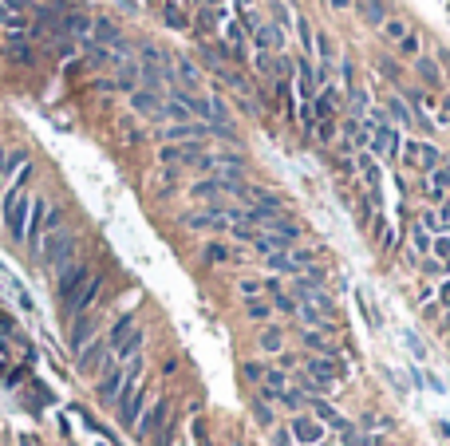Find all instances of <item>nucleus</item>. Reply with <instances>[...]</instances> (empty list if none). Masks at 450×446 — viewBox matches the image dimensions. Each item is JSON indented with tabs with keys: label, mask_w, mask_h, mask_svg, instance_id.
I'll list each match as a JSON object with an SVG mask.
<instances>
[{
	"label": "nucleus",
	"mask_w": 450,
	"mask_h": 446,
	"mask_svg": "<svg viewBox=\"0 0 450 446\" xmlns=\"http://www.w3.org/2000/svg\"><path fill=\"white\" fill-rule=\"evenodd\" d=\"M71 257H76V233H60V229L44 233V245H40L44 265L56 269V273H63V269L71 265Z\"/></svg>",
	"instance_id": "obj_1"
},
{
	"label": "nucleus",
	"mask_w": 450,
	"mask_h": 446,
	"mask_svg": "<svg viewBox=\"0 0 450 446\" xmlns=\"http://www.w3.org/2000/svg\"><path fill=\"white\" fill-rule=\"evenodd\" d=\"M143 407H146V387L138 383V379H127V387H123V395H119V403H115V419H119V427L135 430Z\"/></svg>",
	"instance_id": "obj_2"
},
{
	"label": "nucleus",
	"mask_w": 450,
	"mask_h": 446,
	"mask_svg": "<svg viewBox=\"0 0 450 446\" xmlns=\"http://www.w3.org/2000/svg\"><path fill=\"white\" fill-rule=\"evenodd\" d=\"M162 162L166 166H198V170H210L213 158L205 155L198 142H166L162 146Z\"/></svg>",
	"instance_id": "obj_3"
},
{
	"label": "nucleus",
	"mask_w": 450,
	"mask_h": 446,
	"mask_svg": "<svg viewBox=\"0 0 450 446\" xmlns=\"http://www.w3.org/2000/svg\"><path fill=\"white\" fill-rule=\"evenodd\" d=\"M111 343L107 340H91L83 352L76 356V371L79 375H103V368H111Z\"/></svg>",
	"instance_id": "obj_4"
},
{
	"label": "nucleus",
	"mask_w": 450,
	"mask_h": 446,
	"mask_svg": "<svg viewBox=\"0 0 450 446\" xmlns=\"http://www.w3.org/2000/svg\"><path fill=\"white\" fill-rule=\"evenodd\" d=\"M87 276H91V269H87L83 261H71L63 273H56V296H60L63 304H71V301H76V292L83 289Z\"/></svg>",
	"instance_id": "obj_5"
},
{
	"label": "nucleus",
	"mask_w": 450,
	"mask_h": 446,
	"mask_svg": "<svg viewBox=\"0 0 450 446\" xmlns=\"http://www.w3.org/2000/svg\"><path fill=\"white\" fill-rule=\"evenodd\" d=\"M166 415H170V403H166V399H158L154 407H146V411L138 415L135 435H138V438H154L162 427H166Z\"/></svg>",
	"instance_id": "obj_6"
},
{
	"label": "nucleus",
	"mask_w": 450,
	"mask_h": 446,
	"mask_svg": "<svg viewBox=\"0 0 450 446\" xmlns=\"http://www.w3.org/2000/svg\"><path fill=\"white\" fill-rule=\"evenodd\" d=\"M123 387H127V371L119 368V363H111V368H103V375H99V399L103 403H119V395H123Z\"/></svg>",
	"instance_id": "obj_7"
},
{
	"label": "nucleus",
	"mask_w": 450,
	"mask_h": 446,
	"mask_svg": "<svg viewBox=\"0 0 450 446\" xmlns=\"http://www.w3.org/2000/svg\"><path fill=\"white\" fill-rule=\"evenodd\" d=\"M95 332H99V320H95V312H83V316L71 320V336H68V340H71V352H76V356L83 352L87 343L95 340Z\"/></svg>",
	"instance_id": "obj_8"
},
{
	"label": "nucleus",
	"mask_w": 450,
	"mask_h": 446,
	"mask_svg": "<svg viewBox=\"0 0 450 446\" xmlns=\"http://www.w3.org/2000/svg\"><path fill=\"white\" fill-rule=\"evenodd\" d=\"M210 135H213V123H170L162 138H170V142H202Z\"/></svg>",
	"instance_id": "obj_9"
},
{
	"label": "nucleus",
	"mask_w": 450,
	"mask_h": 446,
	"mask_svg": "<svg viewBox=\"0 0 450 446\" xmlns=\"http://www.w3.org/2000/svg\"><path fill=\"white\" fill-rule=\"evenodd\" d=\"M99 289H103V276H87L83 289L76 292V301L63 304V308H68V316L76 320V316H83V312H91V304H95V296H99Z\"/></svg>",
	"instance_id": "obj_10"
},
{
	"label": "nucleus",
	"mask_w": 450,
	"mask_h": 446,
	"mask_svg": "<svg viewBox=\"0 0 450 446\" xmlns=\"http://www.w3.org/2000/svg\"><path fill=\"white\" fill-rule=\"evenodd\" d=\"M292 438H297L300 446L324 442V422H316L312 415H297V419H292Z\"/></svg>",
	"instance_id": "obj_11"
},
{
	"label": "nucleus",
	"mask_w": 450,
	"mask_h": 446,
	"mask_svg": "<svg viewBox=\"0 0 450 446\" xmlns=\"http://www.w3.org/2000/svg\"><path fill=\"white\" fill-rule=\"evenodd\" d=\"M253 43L261 48V52H277V48H285V32H280V28H272V24H257Z\"/></svg>",
	"instance_id": "obj_12"
},
{
	"label": "nucleus",
	"mask_w": 450,
	"mask_h": 446,
	"mask_svg": "<svg viewBox=\"0 0 450 446\" xmlns=\"http://www.w3.org/2000/svg\"><path fill=\"white\" fill-rule=\"evenodd\" d=\"M131 103H135V111L138 115H154V119H162V99H158V91H135L131 95Z\"/></svg>",
	"instance_id": "obj_13"
},
{
	"label": "nucleus",
	"mask_w": 450,
	"mask_h": 446,
	"mask_svg": "<svg viewBox=\"0 0 450 446\" xmlns=\"http://www.w3.org/2000/svg\"><path fill=\"white\" fill-rule=\"evenodd\" d=\"M60 28H63V32H68V36H83V40L91 43V20H87L83 12H68Z\"/></svg>",
	"instance_id": "obj_14"
},
{
	"label": "nucleus",
	"mask_w": 450,
	"mask_h": 446,
	"mask_svg": "<svg viewBox=\"0 0 450 446\" xmlns=\"http://www.w3.org/2000/svg\"><path fill=\"white\" fill-rule=\"evenodd\" d=\"M312 419L316 422H328V427H336V430H344V435H348V419H344V415H336V411H332V407L328 403H312Z\"/></svg>",
	"instance_id": "obj_15"
},
{
	"label": "nucleus",
	"mask_w": 450,
	"mask_h": 446,
	"mask_svg": "<svg viewBox=\"0 0 450 446\" xmlns=\"http://www.w3.org/2000/svg\"><path fill=\"white\" fill-rule=\"evenodd\" d=\"M143 340H146V336H143V328H135V332H131L127 340H123L111 356H115V360H135V356H138V348H143Z\"/></svg>",
	"instance_id": "obj_16"
},
{
	"label": "nucleus",
	"mask_w": 450,
	"mask_h": 446,
	"mask_svg": "<svg viewBox=\"0 0 450 446\" xmlns=\"http://www.w3.org/2000/svg\"><path fill=\"white\" fill-rule=\"evenodd\" d=\"M135 316H119V320H115V328H111V332H107V343H111V352H115V348H119V343L123 340H127V336L131 332H135Z\"/></svg>",
	"instance_id": "obj_17"
},
{
	"label": "nucleus",
	"mask_w": 450,
	"mask_h": 446,
	"mask_svg": "<svg viewBox=\"0 0 450 446\" xmlns=\"http://www.w3.org/2000/svg\"><path fill=\"white\" fill-rule=\"evenodd\" d=\"M375 150H379V155H395V150H399V130L395 127H379L375 130Z\"/></svg>",
	"instance_id": "obj_18"
},
{
	"label": "nucleus",
	"mask_w": 450,
	"mask_h": 446,
	"mask_svg": "<svg viewBox=\"0 0 450 446\" xmlns=\"http://www.w3.org/2000/svg\"><path fill=\"white\" fill-rule=\"evenodd\" d=\"M253 245H257V253H265V257H269V253H285L289 249V241L277 237V233H257Z\"/></svg>",
	"instance_id": "obj_19"
},
{
	"label": "nucleus",
	"mask_w": 450,
	"mask_h": 446,
	"mask_svg": "<svg viewBox=\"0 0 450 446\" xmlns=\"http://www.w3.org/2000/svg\"><path fill=\"white\" fill-rule=\"evenodd\" d=\"M415 71L423 76V83H426V87H439V83H442V71H439V63H434L431 56H419Z\"/></svg>",
	"instance_id": "obj_20"
},
{
	"label": "nucleus",
	"mask_w": 450,
	"mask_h": 446,
	"mask_svg": "<svg viewBox=\"0 0 450 446\" xmlns=\"http://www.w3.org/2000/svg\"><path fill=\"white\" fill-rule=\"evenodd\" d=\"M359 12H364L367 24H387V4H383V0H364Z\"/></svg>",
	"instance_id": "obj_21"
},
{
	"label": "nucleus",
	"mask_w": 450,
	"mask_h": 446,
	"mask_svg": "<svg viewBox=\"0 0 450 446\" xmlns=\"http://www.w3.org/2000/svg\"><path fill=\"white\" fill-rule=\"evenodd\" d=\"M308 375H312L320 387H332V375H336V371H332L328 360H308Z\"/></svg>",
	"instance_id": "obj_22"
},
{
	"label": "nucleus",
	"mask_w": 450,
	"mask_h": 446,
	"mask_svg": "<svg viewBox=\"0 0 450 446\" xmlns=\"http://www.w3.org/2000/svg\"><path fill=\"white\" fill-rule=\"evenodd\" d=\"M415 162L423 166V170H434V166H439V150H434V146H415Z\"/></svg>",
	"instance_id": "obj_23"
},
{
	"label": "nucleus",
	"mask_w": 450,
	"mask_h": 446,
	"mask_svg": "<svg viewBox=\"0 0 450 446\" xmlns=\"http://www.w3.org/2000/svg\"><path fill=\"white\" fill-rule=\"evenodd\" d=\"M312 48H316V52H320L324 68H328V63H332V60H336V43H332V40H328V36H316V40H312Z\"/></svg>",
	"instance_id": "obj_24"
},
{
	"label": "nucleus",
	"mask_w": 450,
	"mask_h": 446,
	"mask_svg": "<svg viewBox=\"0 0 450 446\" xmlns=\"http://www.w3.org/2000/svg\"><path fill=\"white\" fill-rule=\"evenodd\" d=\"M174 71H178V79H182V83H190V87L202 79V76H198V68H194L190 60H174Z\"/></svg>",
	"instance_id": "obj_25"
},
{
	"label": "nucleus",
	"mask_w": 450,
	"mask_h": 446,
	"mask_svg": "<svg viewBox=\"0 0 450 446\" xmlns=\"http://www.w3.org/2000/svg\"><path fill=\"white\" fill-rule=\"evenodd\" d=\"M332 111H336V91H320V95H316V115L328 119Z\"/></svg>",
	"instance_id": "obj_26"
},
{
	"label": "nucleus",
	"mask_w": 450,
	"mask_h": 446,
	"mask_svg": "<svg viewBox=\"0 0 450 446\" xmlns=\"http://www.w3.org/2000/svg\"><path fill=\"white\" fill-rule=\"evenodd\" d=\"M202 261H205V265H221V261H230V249H225V245H205Z\"/></svg>",
	"instance_id": "obj_27"
},
{
	"label": "nucleus",
	"mask_w": 450,
	"mask_h": 446,
	"mask_svg": "<svg viewBox=\"0 0 450 446\" xmlns=\"http://www.w3.org/2000/svg\"><path fill=\"white\" fill-rule=\"evenodd\" d=\"M280 343H285L280 328H265V332H261V348H265V352H280Z\"/></svg>",
	"instance_id": "obj_28"
},
{
	"label": "nucleus",
	"mask_w": 450,
	"mask_h": 446,
	"mask_svg": "<svg viewBox=\"0 0 450 446\" xmlns=\"http://www.w3.org/2000/svg\"><path fill=\"white\" fill-rule=\"evenodd\" d=\"M269 269H277V273H297L289 253H269Z\"/></svg>",
	"instance_id": "obj_29"
},
{
	"label": "nucleus",
	"mask_w": 450,
	"mask_h": 446,
	"mask_svg": "<svg viewBox=\"0 0 450 446\" xmlns=\"http://www.w3.org/2000/svg\"><path fill=\"white\" fill-rule=\"evenodd\" d=\"M297 32H300V43H305V52H316V48H312L316 36H312V28H308V20H305V16H297Z\"/></svg>",
	"instance_id": "obj_30"
},
{
	"label": "nucleus",
	"mask_w": 450,
	"mask_h": 446,
	"mask_svg": "<svg viewBox=\"0 0 450 446\" xmlns=\"http://www.w3.org/2000/svg\"><path fill=\"white\" fill-rule=\"evenodd\" d=\"M383 36H387V40H403V36H407V24H403V20H387V24H383Z\"/></svg>",
	"instance_id": "obj_31"
},
{
	"label": "nucleus",
	"mask_w": 450,
	"mask_h": 446,
	"mask_svg": "<svg viewBox=\"0 0 450 446\" xmlns=\"http://www.w3.org/2000/svg\"><path fill=\"white\" fill-rule=\"evenodd\" d=\"M245 312H249V320H269V304L265 301H245Z\"/></svg>",
	"instance_id": "obj_32"
},
{
	"label": "nucleus",
	"mask_w": 450,
	"mask_h": 446,
	"mask_svg": "<svg viewBox=\"0 0 450 446\" xmlns=\"http://www.w3.org/2000/svg\"><path fill=\"white\" fill-rule=\"evenodd\" d=\"M9 56H12V60H16V63H32V48H24V43H9Z\"/></svg>",
	"instance_id": "obj_33"
},
{
	"label": "nucleus",
	"mask_w": 450,
	"mask_h": 446,
	"mask_svg": "<svg viewBox=\"0 0 450 446\" xmlns=\"http://www.w3.org/2000/svg\"><path fill=\"white\" fill-rule=\"evenodd\" d=\"M305 343L312 348V352H328V340H324L320 332H305Z\"/></svg>",
	"instance_id": "obj_34"
},
{
	"label": "nucleus",
	"mask_w": 450,
	"mask_h": 446,
	"mask_svg": "<svg viewBox=\"0 0 450 446\" xmlns=\"http://www.w3.org/2000/svg\"><path fill=\"white\" fill-rule=\"evenodd\" d=\"M442 186H450V162L434 170V194H442Z\"/></svg>",
	"instance_id": "obj_35"
},
{
	"label": "nucleus",
	"mask_w": 450,
	"mask_h": 446,
	"mask_svg": "<svg viewBox=\"0 0 450 446\" xmlns=\"http://www.w3.org/2000/svg\"><path fill=\"white\" fill-rule=\"evenodd\" d=\"M269 289H272V296H277V308H280V312H297V304H292L285 292H277V284H269Z\"/></svg>",
	"instance_id": "obj_36"
},
{
	"label": "nucleus",
	"mask_w": 450,
	"mask_h": 446,
	"mask_svg": "<svg viewBox=\"0 0 450 446\" xmlns=\"http://www.w3.org/2000/svg\"><path fill=\"white\" fill-rule=\"evenodd\" d=\"M344 446H372V438L359 435V430H348V435H344Z\"/></svg>",
	"instance_id": "obj_37"
},
{
	"label": "nucleus",
	"mask_w": 450,
	"mask_h": 446,
	"mask_svg": "<svg viewBox=\"0 0 450 446\" xmlns=\"http://www.w3.org/2000/svg\"><path fill=\"white\" fill-rule=\"evenodd\" d=\"M391 115H395V119H399V123H411V115H407V107H403V99H391Z\"/></svg>",
	"instance_id": "obj_38"
},
{
	"label": "nucleus",
	"mask_w": 450,
	"mask_h": 446,
	"mask_svg": "<svg viewBox=\"0 0 450 446\" xmlns=\"http://www.w3.org/2000/svg\"><path fill=\"white\" fill-rule=\"evenodd\" d=\"M253 415H257V422H261V427H272V411H269L265 403H257V407H253Z\"/></svg>",
	"instance_id": "obj_39"
},
{
	"label": "nucleus",
	"mask_w": 450,
	"mask_h": 446,
	"mask_svg": "<svg viewBox=\"0 0 450 446\" xmlns=\"http://www.w3.org/2000/svg\"><path fill=\"white\" fill-rule=\"evenodd\" d=\"M415 249H419V253H426V249H431V237L423 233V225H415Z\"/></svg>",
	"instance_id": "obj_40"
},
{
	"label": "nucleus",
	"mask_w": 450,
	"mask_h": 446,
	"mask_svg": "<svg viewBox=\"0 0 450 446\" xmlns=\"http://www.w3.org/2000/svg\"><path fill=\"white\" fill-rule=\"evenodd\" d=\"M257 292H261L257 281H241V296H245V301H257Z\"/></svg>",
	"instance_id": "obj_41"
},
{
	"label": "nucleus",
	"mask_w": 450,
	"mask_h": 446,
	"mask_svg": "<svg viewBox=\"0 0 450 446\" xmlns=\"http://www.w3.org/2000/svg\"><path fill=\"white\" fill-rule=\"evenodd\" d=\"M272 12H277V24H289V4H285V0H277V4H272Z\"/></svg>",
	"instance_id": "obj_42"
},
{
	"label": "nucleus",
	"mask_w": 450,
	"mask_h": 446,
	"mask_svg": "<svg viewBox=\"0 0 450 446\" xmlns=\"http://www.w3.org/2000/svg\"><path fill=\"white\" fill-rule=\"evenodd\" d=\"M399 48H403V52H411V56H415V52H419V36H411V32H407V36L399 40Z\"/></svg>",
	"instance_id": "obj_43"
},
{
	"label": "nucleus",
	"mask_w": 450,
	"mask_h": 446,
	"mask_svg": "<svg viewBox=\"0 0 450 446\" xmlns=\"http://www.w3.org/2000/svg\"><path fill=\"white\" fill-rule=\"evenodd\" d=\"M245 379H265V368L261 363H245Z\"/></svg>",
	"instance_id": "obj_44"
},
{
	"label": "nucleus",
	"mask_w": 450,
	"mask_h": 446,
	"mask_svg": "<svg viewBox=\"0 0 450 446\" xmlns=\"http://www.w3.org/2000/svg\"><path fill=\"white\" fill-rule=\"evenodd\" d=\"M434 253H439V257H450V237H439V241H434Z\"/></svg>",
	"instance_id": "obj_45"
},
{
	"label": "nucleus",
	"mask_w": 450,
	"mask_h": 446,
	"mask_svg": "<svg viewBox=\"0 0 450 446\" xmlns=\"http://www.w3.org/2000/svg\"><path fill=\"white\" fill-rule=\"evenodd\" d=\"M289 438H292L289 430H277V446H289Z\"/></svg>",
	"instance_id": "obj_46"
},
{
	"label": "nucleus",
	"mask_w": 450,
	"mask_h": 446,
	"mask_svg": "<svg viewBox=\"0 0 450 446\" xmlns=\"http://www.w3.org/2000/svg\"><path fill=\"white\" fill-rule=\"evenodd\" d=\"M442 304H446V308H450V281L442 284Z\"/></svg>",
	"instance_id": "obj_47"
},
{
	"label": "nucleus",
	"mask_w": 450,
	"mask_h": 446,
	"mask_svg": "<svg viewBox=\"0 0 450 446\" xmlns=\"http://www.w3.org/2000/svg\"><path fill=\"white\" fill-rule=\"evenodd\" d=\"M352 0H332V9H348Z\"/></svg>",
	"instance_id": "obj_48"
},
{
	"label": "nucleus",
	"mask_w": 450,
	"mask_h": 446,
	"mask_svg": "<svg viewBox=\"0 0 450 446\" xmlns=\"http://www.w3.org/2000/svg\"><path fill=\"white\" fill-rule=\"evenodd\" d=\"M0 182H4V146H0Z\"/></svg>",
	"instance_id": "obj_49"
},
{
	"label": "nucleus",
	"mask_w": 450,
	"mask_h": 446,
	"mask_svg": "<svg viewBox=\"0 0 450 446\" xmlns=\"http://www.w3.org/2000/svg\"><path fill=\"white\" fill-rule=\"evenodd\" d=\"M4 16H9V12H4V4H0V20H4Z\"/></svg>",
	"instance_id": "obj_50"
},
{
	"label": "nucleus",
	"mask_w": 450,
	"mask_h": 446,
	"mask_svg": "<svg viewBox=\"0 0 450 446\" xmlns=\"http://www.w3.org/2000/svg\"><path fill=\"white\" fill-rule=\"evenodd\" d=\"M198 446H210V442H198Z\"/></svg>",
	"instance_id": "obj_51"
},
{
	"label": "nucleus",
	"mask_w": 450,
	"mask_h": 446,
	"mask_svg": "<svg viewBox=\"0 0 450 446\" xmlns=\"http://www.w3.org/2000/svg\"><path fill=\"white\" fill-rule=\"evenodd\" d=\"M233 446H241V442H233Z\"/></svg>",
	"instance_id": "obj_52"
}]
</instances>
